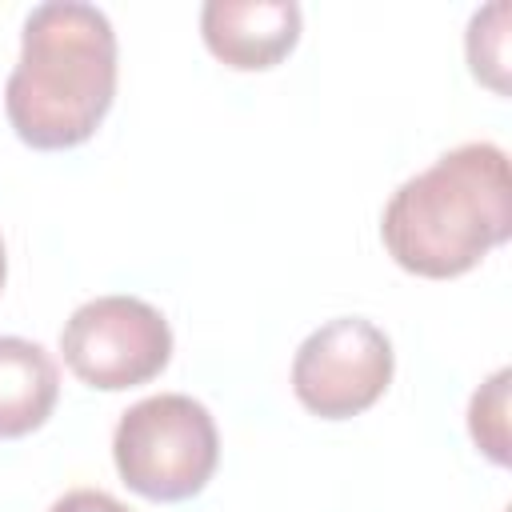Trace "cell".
<instances>
[{
	"mask_svg": "<svg viewBox=\"0 0 512 512\" xmlns=\"http://www.w3.org/2000/svg\"><path fill=\"white\" fill-rule=\"evenodd\" d=\"M4 276H8V256H4V240H0V288H4Z\"/></svg>",
	"mask_w": 512,
	"mask_h": 512,
	"instance_id": "11",
	"label": "cell"
},
{
	"mask_svg": "<svg viewBox=\"0 0 512 512\" xmlns=\"http://www.w3.org/2000/svg\"><path fill=\"white\" fill-rule=\"evenodd\" d=\"M112 460L136 496L176 504L204 492L212 480L220 464V432L212 412L184 392L144 396L116 424Z\"/></svg>",
	"mask_w": 512,
	"mask_h": 512,
	"instance_id": "3",
	"label": "cell"
},
{
	"mask_svg": "<svg viewBox=\"0 0 512 512\" xmlns=\"http://www.w3.org/2000/svg\"><path fill=\"white\" fill-rule=\"evenodd\" d=\"M396 352L384 328L364 316H336L304 336L292 356V392L320 420H348L372 408L392 384Z\"/></svg>",
	"mask_w": 512,
	"mask_h": 512,
	"instance_id": "5",
	"label": "cell"
},
{
	"mask_svg": "<svg viewBox=\"0 0 512 512\" xmlns=\"http://www.w3.org/2000/svg\"><path fill=\"white\" fill-rule=\"evenodd\" d=\"M116 96L112 20L84 0L36 4L20 32V60L4 84L12 132L40 152L92 140Z\"/></svg>",
	"mask_w": 512,
	"mask_h": 512,
	"instance_id": "2",
	"label": "cell"
},
{
	"mask_svg": "<svg viewBox=\"0 0 512 512\" xmlns=\"http://www.w3.org/2000/svg\"><path fill=\"white\" fill-rule=\"evenodd\" d=\"M60 396L56 360L24 336H0V436L16 440L36 432Z\"/></svg>",
	"mask_w": 512,
	"mask_h": 512,
	"instance_id": "7",
	"label": "cell"
},
{
	"mask_svg": "<svg viewBox=\"0 0 512 512\" xmlns=\"http://www.w3.org/2000/svg\"><path fill=\"white\" fill-rule=\"evenodd\" d=\"M512 236V176L508 152L488 140H468L408 176L380 216L388 256L424 280L472 272L492 248Z\"/></svg>",
	"mask_w": 512,
	"mask_h": 512,
	"instance_id": "1",
	"label": "cell"
},
{
	"mask_svg": "<svg viewBox=\"0 0 512 512\" xmlns=\"http://www.w3.org/2000/svg\"><path fill=\"white\" fill-rule=\"evenodd\" d=\"M508 368H496L468 404V432L492 464H508Z\"/></svg>",
	"mask_w": 512,
	"mask_h": 512,
	"instance_id": "9",
	"label": "cell"
},
{
	"mask_svg": "<svg viewBox=\"0 0 512 512\" xmlns=\"http://www.w3.org/2000/svg\"><path fill=\"white\" fill-rule=\"evenodd\" d=\"M48 512H128L116 496H108V492H100V488H72V492H64Z\"/></svg>",
	"mask_w": 512,
	"mask_h": 512,
	"instance_id": "10",
	"label": "cell"
},
{
	"mask_svg": "<svg viewBox=\"0 0 512 512\" xmlns=\"http://www.w3.org/2000/svg\"><path fill=\"white\" fill-rule=\"evenodd\" d=\"M464 48H468L472 76L504 96L508 92V4L504 0H492L480 12H472Z\"/></svg>",
	"mask_w": 512,
	"mask_h": 512,
	"instance_id": "8",
	"label": "cell"
},
{
	"mask_svg": "<svg viewBox=\"0 0 512 512\" xmlns=\"http://www.w3.org/2000/svg\"><path fill=\"white\" fill-rule=\"evenodd\" d=\"M208 52L236 72L276 68L300 40L296 0H208L200 8Z\"/></svg>",
	"mask_w": 512,
	"mask_h": 512,
	"instance_id": "6",
	"label": "cell"
},
{
	"mask_svg": "<svg viewBox=\"0 0 512 512\" xmlns=\"http://www.w3.org/2000/svg\"><path fill=\"white\" fill-rule=\"evenodd\" d=\"M60 352L76 380L100 392H124L160 376L172 360V328L140 296H96L60 328Z\"/></svg>",
	"mask_w": 512,
	"mask_h": 512,
	"instance_id": "4",
	"label": "cell"
}]
</instances>
